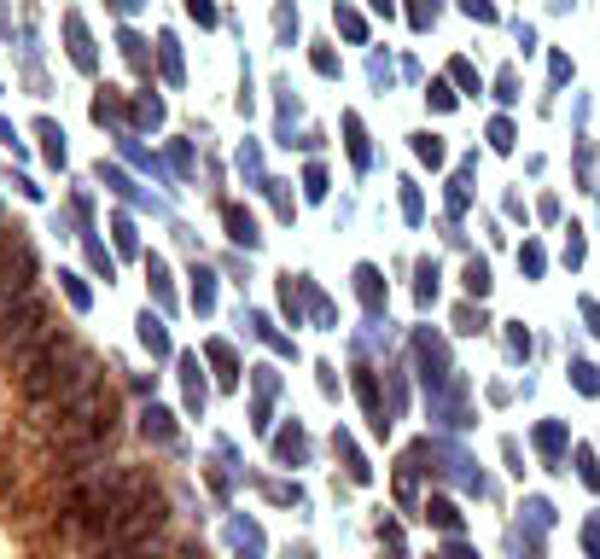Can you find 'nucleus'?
Wrapping results in <instances>:
<instances>
[{
  "instance_id": "nucleus-5",
  "label": "nucleus",
  "mask_w": 600,
  "mask_h": 559,
  "mask_svg": "<svg viewBox=\"0 0 600 559\" xmlns=\"http://www.w3.org/2000/svg\"><path fill=\"white\" fill-rule=\"evenodd\" d=\"M35 280H41L35 251L24 245V239H6V251H0V315H6V309H18V303H30Z\"/></svg>"
},
{
  "instance_id": "nucleus-11",
  "label": "nucleus",
  "mask_w": 600,
  "mask_h": 559,
  "mask_svg": "<svg viewBox=\"0 0 600 559\" xmlns=\"http://www.w3.org/2000/svg\"><path fill=\"white\" fill-rule=\"evenodd\" d=\"M414 146H420V158H432V164H437V158H443V146H437L432 134H420V140H414Z\"/></svg>"
},
{
  "instance_id": "nucleus-8",
  "label": "nucleus",
  "mask_w": 600,
  "mask_h": 559,
  "mask_svg": "<svg viewBox=\"0 0 600 559\" xmlns=\"http://www.w3.org/2000/svg\"><path fill=\"white\" fill-rule=\"evenodd\" d=\"M461 6H467V18H478V24H490V18H496V6H490V0H461Z\"/></svg>"
},
{
  "instance_id": "nucleus-7",
  "label": "nucleus",
  "mask_w": 600,
  "mask_h": 559,
  "mask_svg": "<svg viewBox=\"0 0 600 559\" xmlns=\"http://www.w3.org/2000/svg\"><path fill=\"white\" fill-rule=\"evenodd\" d=\"M228 222H234V239H245V245L257 239V233H251V216H245V210H228Z\"/></svg>"
},
{
  "instance_id": "nucleus-4",
  "label": "nucleus",
  "mask_w": 600,
  "mask_h": 559,
  "mask_svg": "<svg viewBox=\"0 0 600 559\" xmlns=\"http://www.w3.org/2000/svg\"><path fill=\"white\" fill-rule=\"evenodd\" d=\"M47 338H59V309L35 292L30 303L0 315V362H30Z\"/></svg>"
},
{
  "instance_id": "nucleus-6",
  "label": "nucleus",
  "mask_w": 600,
  "mask_h": 559,
  "mask_svg": "<svg viewBox=\"0 0 600 559\" xmlns=\"http://www.w3.org/2000/svg\"><path fill=\"white\" fill-rule=\"evenodd\" d=\"M70 47H76V65H94V47H88L82 24H70Z\"/></svg>"
},
{
  "instance_id": "nucleus-13",
  "label": "nucleus",
  "mask_w": 600,
  "mask_h": 559,
  "mask_svg": "<svg viewBox=\"0 0 600 559\" xmlns=\"http://www.w3.org/2000/svg\"><path fill=\"white\" fill-rule=\"evenodd\" d=\"M12 233H18V228H12ZM12 233H6V222H0V251H6V239H12Z\"/></svg>"
},
{
  "instance_id": "nucleus-9",
  "label": "nucleus",
  "mask_w": 600,
  "mask_h": 559,
  "mask_svg": "<svg viewBox=\"0 0 600 559\" xmlns=\"http://www.w3.org/2000/svg\"><path fill=\"white\" fill-rule=\"evenodd\" d=\"M490 140H496V152H507L513 146V123H490Z\"/></svg>"
},
{
  "instance_id": "nucleus-1",
  "label": "nucleus",
  "mask_w": 600,
  "mask_h": 559,
  "mask_svg": "<svg viewBox=\"0 0 600 559\" xmlns=\"http://www.w3.org/2000/svg\"><path fill=\"white\" fill-rule=\"evenodd\" d=\"M100 379H105L100 356H94L82 338H70V332L47 338L30 362H18V396H24L30 408H41V414H59V408H70L76 396L94 391Z\"/></svg>"
},
{
  "instance_id": "nucleus-3",
  "label": "nucleus",
  "mask_w": 600,
  "mask_h": 559,
  "mask_svg": "<svg viewBox=\"0 0 600 559\" xmlns=\"http://www.w3.org/2000/svg\"><path fill=\"white\" fill-rule=\"evenodd\" d=\"M123 431V391L100 379L94 391H82L70 408H59L53 420H47V443L65 455V449H105L111 437Z\"/></svg>"
},
{
  "instance_id": "nucleus-12",
  "label": "nucleus",
  "mask_w": 600,
  "mask_h": 559,
  "mask_svg": "<svg viewBox=\"0 0 600 559\" xmlns=\"http://www.w3.org/2000/svg\"><path fill=\"white\" fill-rule=\"evenodd\" d=\"M426 99H432L437 111H449V105H455V94H449V88H443V82H437V88H432V94H426Z\"/></svg>"
},
{
  "instance_id": "nucleus-2",
  "label": "nucleus",
  "mask_w": 600,
  "mask_h": 559,
  "mask_svg": "<svg viewBox=\"0 0 600 559\" xmlns=\"http://www.w3.org/2000/svg\"><path fill=\"white\" fill-rule=\"evenodd\" d=\"M146 484V472L140 466H123V461H111V466H94L88 478H76L65 490V501H59V513H53V536H65V542H100L105 525L123 513L134 501V490Z\"/></svg>"
},
{
  "instance_id": "nucleus-10",
  "label": "nucleus",
  "mask_w": 600,
  "mask_h": 559,
  "mask_svg": "<svg viewBox=\"0 0 600 559\" xmlns=\"http://www.w3.org/2000/svg\"><path fill=\"white\" fill-rule=\"evenodd\" d=\"M187 12H193L199 24H216V6H210V0H187Z\"/></svg>"
}]
</instances>
